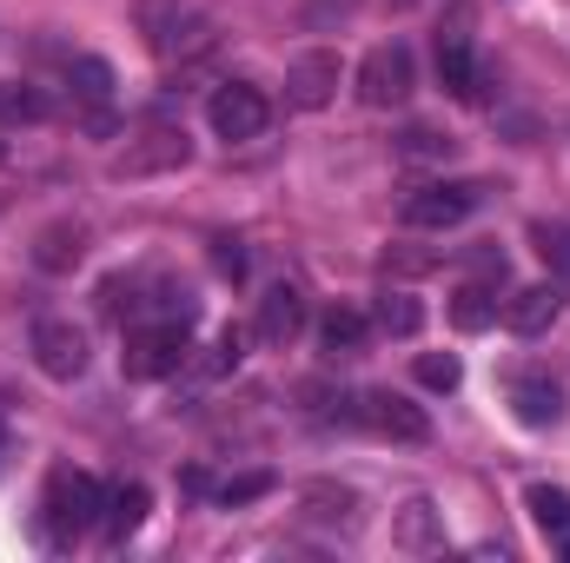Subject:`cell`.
I'll use <instances>...</instances> for the list:
<instances>
[{
    "instance_id": "obj_1",
    "label": "cell",
    "mask_w": 570,
    "mask_h": 563,
    "mask_svg": "<svg viewBox=\"0 0 570 563\" xmlns=\"http://www.w3.org/2000/svg\"><path fill=\"white\" fill-rule=\"evenodd\" d=\"M140 13V33L146 47L166 60V67H199L213 47H219V33H213V20L193 7V0H140L134 7Z\"/></svg>"
},
{
    "instance_id": "obj_2",
    "label": "cell",
    "mask_w": 570,
    "mask_h": 563,
    "mask_svg": "<svg viewBox=\"0 0 570 563\" xmlns=\"http://www.w3.org/2000/svg\"><path fill=\"white\" fill-rule=\"evenodd\" d=\"M100 511H107V484L60 464L47 477V497H40V531H47V544H73V537L100 531Z\"/></svg>"
},
{
    "instance_id": "obj_3",
    "label": "cell",
    "mask_w": 570,
    "mask_h": 563,
    "mask_svg": "<svg viewBox=\"0 0 570 563\" xmlns=\"http://www.w3.org/2000/svg\"><path fill=\"white\" fill-rule=\"evenodd\" d=\"M193 358V318H140L127 332V352H120V372L134 385H159V378H179Z\"/></svg>"
},
{
    "instance_id": "obj_4",
    "label": "cell",
    "mask_w": 570,
    "mask_h": 563,
    "mask_svg": "<svg viewBox=\"0 0 570 563\" xmlns=\"http://www.w3.org/2000/svg\"><path fill=\"white\" fill-rule=\"evenodd\" d=\"M484 192L491 186H478V179H425L405 192V226L412 233H451L484 206Z\"/></svg>"
},
{
    "instance_id": "obj_5",
    "label": "cell",
    "mask_w": 570,
    "mask_h": 563,
    "mask_svg": "<svg viewBox=\"0 0 570 563\" xmlns=\"http://www.w3.org/2000/svg\"><path fill=\"white\" fill-rule=\"evenodd\" d=\"M193 159V140H186V127H173V120H146L134 140L114 152V179H153V172H179Z\"/></svg>"
},
{
    "instance_id": "obj_6",
    "label": "cell",
    "mask_w": 570,
    "mask_h": 563,
    "mask_svg": "<svg viewBox=\"0 0 570 563\" xmlns=\"http://www.w3.org/2000/svg\"><path fill=\"white\" fill-rule=\"evenodd\" d=\"M27 352H33L40 378H53V385H73V378H87V365H94V352H87V332H80L73 318H33V338H27Z\"/></svg>"
},
{
    "instance_id": "obj_7",
    "label": "cell",
    "mask_w": 570,
    "mask_h": 563,
    "mask_svg": "<svg viewBox=\"0 0 570 563\" xmlns=\"http://www.w3.org/2000/svg\"><path fill=\"white\" fill-rule=\"evenodd\" d=\"M419 87V67H412V47L405 40H385L358 60V100L365 107H405Z\"/></svg>"
},
{
    "instance_id": "obj_8",
    "label": "cell",
    "mask_w": 570,
    "mask_h": 563,
    "mask_svg": "<svg viewBox=\"0 0 570 563\" xmlns=\"http://www.w3.org/2000/svg\"><path fill=\"white\" fill-rule=\"evenodd\" d=\"M438 80L464 107L484 100V73H478V53H471V7H451V27L438 33Z\"/></svg>"
},
{
    "instance_id": "obj_9",
    "label": "cell",
    "mask_w": 570,
    "mask_h": 563,
    "mask_svg": "<svg viewBox=\"0 0 570 563\" xmlns=\"http://www.w3.org/2000/svg\"><path fill=\"white\" fill-rule=\"evenodd\" d=\"M352 424H365V431H379V437H392V444H425L431 437L425 405H412L405 392H385V385L352 398Z\"/></svg>"
},
{
    "instance_id": "obj_10",
    "label": "cell",
    "mask_w": 570,
    "mask_h": 563,
    "mask_svg": "<svg viewBox=\"0 0 570 563\" xmlns=\"http://www.w3.org/2000/svg\"><path fill=\"white\" fill-rule=\"evenodd\" d=\"M206 120H213V134L219 140H259L266 134V120H273V107H266V93L259 87H246V80H226V87H213V100H206Z\"/></svg>"
},
{
    "instance_id": "obj_11",
    "label": "cell",
    "mask_w": 570,
    "mask_h": 563,
    "mask_svg": "<svg viewBox=\"0 0 570 563\" xmlns=\"http://www.w3.org/2000/svg\"><path fill=\"white\" fill-rule=\"evenodd\" d=\"M338 80H345L338 53H332V47H305V53L285 67V107H298V113H318V107H332Z\"/></svg>"
},
{
    "instance_id": "obj_12",
    "label": "cell",
    "mask_w": 570,
    "mask_h": 563,
    "mask_svg": "<svg viewBox=\"0 0 570 563\" xmlns=\"http://www.w3.org/2000/svg\"><path fill=\"white\" fill-rule=\"evenodd\" d=\"M298 504H305L298 517L318 524V531H338V537H358V531H365V504H358V491H345V484H325V477H318V484L298 491Z\"/></svg>"
},
{
    "instance_id": "obj_13",
    "label": "cell",
    "mask_w": 570,
    "mask_h": 563,
    "mask_svg": "<svg viewBox=\"0 0 570 563\" xmlns=\"http://www.w3.org/2000/svg\"><path fill=\"white\" fill-rule=\"evenodd\" d=\"M298 332H305V292H298V285H273V292L259 298L253 338H259L266 352H285V345H292Z\"/></svg>"
},
{
    "instance_id": "obj_14",
    "label": "cell",
    "mask_w": 570,
    "mask_h": 563,
    "mask_svg": "<svg viewBox=\"0 0 570 563\" xmlns=\"http://www.w3.org/2000/svg\"><path fill=\"white\" fill-rule=\"evenodd\" d=\"M558 312H564V285H518L498 318H504L518 338H544V332L558 325Z\"/></svg>"
},
{
    "instance_id": "obj_15",
    "label": "cell",
    "mask_w": 570,
    "mask_h": 563,
    "mask_svg": "<svg viewBox=\"0 0 570 563\" xmlns=\"http://www.w3.org/2000/svg\"><path fill=\"white\" fill-rule=\"evenodd\" d=\"M511 405H518V424L551 431V424L564 418V385H558L551 372H518V378H511Z\"/></svg>"
},
{
    "instance_id": "obj_16",
    "label": "cell",
    "mask_w": 570,
    "mask_h": 563,
    "mask_svg": "<svg viewBox=\"0 0 570 563\" xmlns=\"http://www.w3.org/2000/svg\"><path fill=\"white\" fill-rule=\"evenodd\" d=\"M67 93H73V113H114V67L100 53H73L67 60Z\"/></svg>"
},
{
    "instance_id": "obj_17",
    "label": "cell",
    "mask_w": 570,
    "mask_h": 563,
    "mask_svg": "<svg viewBox=\"0 0 570 563\" xmlns=\"http://www.w3.org/2000/svg\"><path fill=\"white\" fill-rule=\"evenodd\" d=\"M80 259H87V226L80 219H53V226L33 233V266L40 273H73Z\"/></svg>"
},
{
    "instance_id": "obj_18",
    "label": "cell",
    "mask_w": 570,
    "mask_h": 563,
    "mask_svg": "<svg viewBox=\"0 0 570 563\" xmlns=\"http://www.w3.org/2000/svg\"><path fill=\"white\" fill-rule=\"evenodd\" d=\"M318 345H325V358H358V352L372 345V318L352 312V305H332V312L318 318Z\"/></svg>"
},
{
    "instance_id": "obj_19",
    "label": "cell",
    "mask_w": 570,
    "mask_h": 563,
    "mask_svg": "<svg viewBox=\"0 0 570 563\" xmlns=\"http://www.w3.org/2000/svg\"><path fill=\"white\" fill-rule=\"evenodd\" d=\"M146 511H153L146 484H120V491H107V511H100V531H107V544H127V537L146 524Z\"/></svg>"
},
{
    "instance_id": "obj_20",
    "label": "cell",
    "mask_w": 570,
    "mask_h": 563,
    "mask_svg": "<svg viewBox=\"0 0 570 563\" xmlns=\"http://www.w3.org/2000/svg\"><path fill=\"white\" fill-rule=\"evenodd\" d=\"M498 312H504L498 285L464 279L458 292H451V325H458V332H484V325H498Z\"/></svg>"
},
{
    "instance_id": "obj_21",
    "label": "cell",
    "mask_w": 570,
    "mask_h": 563,
    "mask_svg": "<svg viewBox=\"0 0 570 563\" xmlns=\"http://www.w3.org/2000/svg\"><path fill=\"white\" fill-rule=\"evenodd\" d=\"M399 544H405L412 557L444 551V517H438V504H431V497H412V504L399 511Z\"/></svg>"
},
{
    "instance_id": "obj_22",
    "label": "cell",
    "mask_w": 570,
    "mask_h": 563,
    "mask_svg": "<svg viewBox=\"0 0 570 563\" xmlns=\"http://www.w3.org/2000/svg\"><path fill=\"white\" fill-rule=\"evenodd\" d=\"M239 358H246V325H226L199 358H186V372L199 378V385H213V378H226V372H239Z\"/></svg>"
},
{
    "instance_id": "obj_23",
    "label": "cell",
    "mask_w": 570,
    "mask_h": 563,
    "mask_svg": "<svg viewBox=\"0 0 570 563\" xmlns=\"http://www.w3.org/2000/svg\"><path fill=\"white\" fill-rule=\"evenodd\" d=\"M53 107H47V93L40 87H20V80H0V120L7 127H40Z\"/></svg>"
},
{
    "instance_id": "obj_24",
    "label": "cell",
    "mask_w": 570,
    "mask_h": 563,
    "mask_svg": "<svg viewBox=\"0 0 570 563\" xmlns=\"http://www.w3.org/2000/svg\"><path fill=\"white\" fill-rule=\"evenodd\" d=\"M451 152H458V140L438 134V127H405V134H399V159H405V166H444Z\"/></svg>"
},
{
    "instance_id": "obj_25",
    "label": "cell",
    "mask_w": 570,
    "mask_h": 563,
    "mask_svg": "<svg viewBox=\"0 0 570 563\" xmlns=\"http://www.w3.org/2000/svg\"><path fill=\"white\" fill-rule=\"evenodd\" d=\"M419 325H425V305H419L412 292H385V298H379V332H392V338H419Z\"/></svg>"
},
{
    "instance_id": "obj_26",
    "label": "cell",
    "mask_w": 570,
    "mask_h": 563,
    "mask_svg": "<svg viewBox=\"0 0 570 563\" xmlns=\"http://www.w3.org/2000/svg\"><path fill=\"white\" fill-rule=\"evenodd\" d=\"M358 7L365 0H298V27L305 33H338V27L358 20Z\"/></svg>"
},
{
    "instance_id": "obj_27",
    "label": "cell",
    "mask_w": 570,
    "mask_h": 563,
    "mask_svg": "<svg viewBox=\"0 0 570 563\" xmlns=\"http://www.w3.org/2000/svg\"><path fill=\"white\" fill-rule=\"evenodd\" d=\"M531 517H538L544 537H564L570 531V491H558V484H531Z\"/></svg>"
},
{
    "instance_id": "obj_28",
    "label": "cell",
    "mask_w": 570,
    "mask_h": 563,
    "mask_svg": "<svg viewBox=\"0 0 570 563\" xmlns=\"http://www.w3.org/2000/svg\"><path fill=\"white\" fill-rule=\"evenodd\" d=\"M531 246H538V259H544L551 273L570 279V219H538V226H531Z\"/></svg>"
},
{
    "instance_id": "obj_29",
    "label": "cell",
    "mask_w": 570,
    "mask_h": 563,
    "mask_svg": "<svg viewBox=\"0 0 570 563\" xmlns=\"http://www.w3.org/2000/svg\"><path fill=\"white\" fill-rule=\"evenodd\" d=\"M438 266H444L438 246H385V273H392V279H425Z\"/></svg>"
},
{
    "instance_id": "obj_30",
    "label": "cell",
    "mask_w": 570,
    "mask_h": 563,
    "mask_svg": "<svg viewBox=\"0 0 570 563\" xmlns=\"http://www.w3.org/2000/svg\"><path fill=\"white\" fill-rule=\"evenodd\" d=\"M412 372H419V385H425V392H458V385H464V365H458L451 352H425Z\"/></svg>"
},
{
    "instance_id": "obj_31",
    "label": "cell",
    "mask_w": 570,
    "mask_h": 563,
    "mask_svg": "<svg viewBox=\"0 0 570 563\" xmlns=\"http://www.w3.org/2000/svg\"><path fill=\"white\" fill-rule=\"evenodd\" d=\"M273 484H279L273 471H246V477H226V484H219V504H226V511H239V504H259Z\"/></svg>"
},
{
    "instance_id": "obj_32",
    "label": "cell",
    "mask_w": 570,
    "mask_h": 563,
    "mask_svg": "<svg viewBox=\"0 0 570 563\" xmlns=\"http://www.w3.org/2000/svg\"><path fill=\"white\" fill-rule=\"evenodd\" d=\"M464 273H471V279H484V285H498V292H504V285H511V259H504L498 246H471V253H464Z\"/></svg>"
},
{
    "instance_id": "obj_33",
    "label": "cell",
    "mask_w": 570,
    "mask_h": 563,
    "mask_svg": "<svg viewBox=\"0 0 570 563\" xmlns=\"http://www.w3.org/2000/svg\"><path fill=\"white\" fill-rule=\"evenodd\" d=\"M213 273H219V279H246V246L219 233V239H213Z\"/></svg>"
},
{
    "instance_id": "obj_34",
    "label": "cell",
    "mask_w": 570,
    "mask_h": 563,
    "mask_svg": "<svg viewBox=\"0 0 570 563\" xmlns=\"http://www.w3.org/2000/svg\"><path fill=\"white\" fill-rule=\"evenodd\" d=\"M558 544H564V557H570V531H564V537H558Z\"/></svg>"
},
{
    "instance_id": "obj_35",
    "label": "cell",
    "mask_w": 570,
    "mask_h": 563,
    "mask_svg": "<svg viewBox=\"0 0 570 563\" xmlns=\"http://www.w3.org/2000/svg\"><path fill=\"white\" fill-rule=\"evenodd\" d=\"M0 444H7V418H0Z\"/></svg>"
}]
</instances>
